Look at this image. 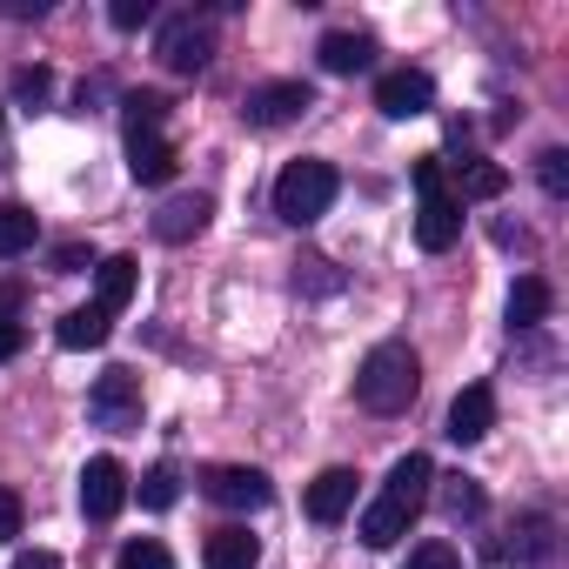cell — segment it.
<instances>
[{"label":"cell","mask_w":569,"mask_h":569,"mask_svg":"<svg viewBox=\"0 0 569 569\" xmlns=\"http://www.w3.org/2000/svg\"><path fill=\"white\" fill-rule=\"evenodd\" d=\"M416 389H422V362L409 342H376L356 369V402L369 416H402L416 402Z\"/></svg>","instance_id":"cell-1"},{"label":"cell","mask_w":569,"mask_h":569,"mask_svg":"<svg viewBox=\"0 0 569 569\" xmlns=\"http://www.w3.org/2000/svg\"><path fill=\"white\" fill-rule=\"evenodd\" d=\"M342 194V174L329 161H289L274 174V214L289 221V228H316Z\"/></svg>","instance_id":"cell-2"},{"label":"cell","mask_w":569,"mask_h":569,"mask_svg":"<svg viewBox=\"0 0 569 569\" xmlns=\"http://www.w3.org/2000/svg\"><path fill=\"white\" fill-rule=\"evenodd\" d=\"M208 54H214V28H208L201 14H168V21H161V34H154V61H161L168 74H201Z\"/></svg>","instance_id":"cell-3"},{"label":"cell","mask_w":569,"mask_h":569,"mask_svg":"<svg viewBox=\"0 0 569 569\" xmlns=\"http://www.w3.org/2000/svg\"><path fill=\"white\" fill-rule=\"evenodd\" d=\"M309 108H316V88H309V81H261V88L241 94V121H248V128H289V121H302Z\"/></svg>","instance_id":"cell-4"},{"label":"cell","mask_w":569,"mask_h":569,"mask_svg":"<svg viewBox=\"0 0 569 569\" xmlns=\"http://www.w3.org/2000/svg\"><path fill=\"white\" fill-rule=\"evenodd\" d=\"M88 416H94L101 429H114V436L141 429V376H134V369H108V376L88 389Z\"/></svg>","instance_id":"cell-5"},{"label":"cell","mask_w":569,"mask_h":569,"mask_svg":"<svg viewBox=\"0 0 569 569\" xmlns=\"http://www.w3.org/2000/svg\"><path fill=\"white\" fill-rule=\"evenodd\" d=\"M201 489H208L221 509H268V502H274V482H268L261 469H248V462H221V469H208Z\"/></svg>","instance_id":"cell-6"},{"label":"cell","mask_w":569,"mask_h":569,"mask_svg":"<svg viewBox=\"0 0 569 569\" xmlns=\"http://www.w3.org/2000/svg\"><path fill=\"white\" fill-rule=\"evenodd\" d=\"M376 108H382L389 121H416V114L436 108V81H429L422 68H396V74L376 81Z\"/></svg>","instance_id":"cell-7"},{"label":"cell","mask_w":569,"mask_h":569,"mask_svg":"<svg viewBox=\"0 0 569 569\" xmlns=\"http://www.w3.org/2000/svg\"><path fill=\"white\" fill-rule=\"evenodd\" d=\"M121 502H128V469L114 456H94L81 469V509H88V522H114Z\"/></svg>","instance_id":"cell-8"},{"label":"cell","mask_w":569,"mask_h":569,"mask_svg":"<svg viewBox=\"0 0 569 569\" xmlns=\"http://www.w3.org/2000/svg\"><path fill=\"white\" fill-rule=\"evenodd\" d=\"M208 221H214V201H208V194H174V201H161V214H154V241L181 248V241H194Z\"/></svg>","instance_id":"cell-9"},{"label":"cell","mask_w":569,"mask_h":569,"mask_svg":"<svg viewBox=\"0 0 569 569\" xmlns=\"http://www.w3.org/2000/svg\"><path fill=\"white\" fill-rule=\"evenodd\" d=\"M489 429H496V389L489 382H469L449 402V442H482Z\"/></svg>","instance_id":"cell-10"},{"label":"cell","mask_w":569,"mask_h":569,"mask_svg":"<svg viewBox=\"0 0 569 569\" xmlns=\"http://www.w3.org/2000/svg\"><path fill=\"white\" fill-rule=\"evenodd\" d=\"M429 489H436V462L429 456H396V469H389V482H382V496L396 502V509H409V516H422V502H429Z\"/></svg>","instance_id":"cell-11"},{"label":"cell","mask_w":569,"mask_h":569,"mask_svg":"<svg viewBox=\"0 0 569 569\" xmlns=\"http://www.w3.org/2000/svg\"><path fill=\"white\" fill-rule=\"evenodd\" d=\"M456 234H462V201L442 188V194H422V214H416V241L429 248V254H442V248H456Z\"/></svg>","instance_id":"cell-12"},{"label":"cell","mask_w":569,"mask_h":569,"mask_svg":"<svg viewBox=\"0 0 569 569\" xmlns=\"http://www.w3.org/2000/svg\"><path fill=\"white\" fill-rule=\"evenodd\" d=\"M302 509H309V522H342V516L356 509V469H322V476L309 482Z\"/></svg>","instance_id":"cell-13"},{"label":"cell","mask_w":569,"mask_h":569,"mask_svg":"<svg viewBox=\"0 0 569 569\" xmlns=\"http://www.w3.org/2000/svg\"><path fill=\"white\" fill-rule=\"evenodd\" d=\"M128 302H134V254H108V261H94V309L114 322Z\"/></svg>","instance_id":"cell-14"},{"label":"cell","mask_w":569,"mask_h":569,"mask_svg":"<svg viewBox=\"0 0 569 569\" xmlns=\"http://www.w3.org/2000/svg\"><path fill=\"white\" fill-rule=\"evenodd\" d=\"M128 174L141 188H168L174 181V148L168 134H128Z\"/></svg>","instance_id":"cell-15"},{"label":"cell","mask_w":569,"mask_h":569,"mask_svg":"<svg viewBox=\"0 0 569 569\" xmlns=\"http://www.w3.org/2000/svg\"><path fill=\"white\" fill-rule=\"evenodd\" d=\"M556 549H562V542H556V516H522V522H516V542H509L502 556L522 562V569H542V562H556Z\"/></svg>","instance_id":"cell-16"},{"label":"cell","mask_w":569,"mask_h":569,"mask_svg":"<svg viewBox=\"0 0 569 569\" xmlns=\"http://www.w3.org/2000/svg\"><path fill=\"white\" fill-rule=\"evenodd\" d=\"M322 68L329 74H362V68H376V41L369 34H356V28H336V34H322Z\"/></svg>","instance_id":"cell-17"},{"label":"cell","mask_w":569,"mask_h":569,"mask_svg":"<svg viewBox=\"0 0 569 569\" xmlns=\"http://www.w3.org/2000/svg\"><path fill=\"white\" fill-rule=\"evenodd\" d=\"M556 309V289L542 274H516V289H509V329H542Z\"/></svg>","instance_id":"cell-18"},{"label":"cell","mask_w":569,"mask_h":569,"mask_svg":"<svg viewBox=\"0 0 569 569\" xmlns=\"http://www.w3.org/2000/svg\"><path fill=\"white\" fill-rule=\"evenodd\" d=\"M254 562H261V542L248 529H214L201 549V569H254Z\"/></svg>","instance_id":"cell-19"},{"label":"cell","mask_w":569,"mask_h":569,"mask_svg":"<svg viewBox=\"0 0 569 569\" xmlns=\"http://www.w3.org/2000/svg\"><path fill=\"white\" fill-rule=\"evenodd\" d=\"M409 522H416L409 509H396L389 496H376V502L362 509V529H356V536H362L369 549H389V542H402V536H409Z\"/></svg>","instance_id":"cell-20"},{"label":"cell","mask_w":569,"mask_h":569,"mask_svg":"<svg viewBox=\"0 0 569 569\" xmlns=\"http://www.w3.org/2000/svg\"><path fill=\"white\" fill-rule=\"evenodd\" d=\"M108 336H114V322H108L101 309H74V316L54 322V342H61V349H101Z\"/></svg>","instance_id":"cell-21"},{"label":"cell","mask_w":569,"mask_h":569,"mask_svg":"<svg viewBox=\"0 0 569 569\" xmlns=\"http://www.w3.org/2000/svg\"><path fill=\"white\" fill-rule=\"evenodd\" d=\"M34 234H41L34 208H21V201H0V261L28 254V248H34Z\"/></svg>","instance_id":"cell-22"},{"label":"cell","mask_w":569,"mask_h":569,"mask_svg":"<svg viewBox=\"0 0 569 569\" xmlns=\"http://www.w3.org/2000/svg\"><path fill=\"white\" fill-rule=\"evenodd\" d=\"M161 121H168V94H154V88L128 94V134H161Z\"/></svg>","instance_id":"cell-23"},{"label":"cell","mask_w":569,"mask_h":569,"mask_svg":"<svg viewBox=\"0 0 569 569\" xmlns=\"http://www.w3.org/2000/svg\"><path fill=\"white\" fill-rule=\"evenodd\" d=\"M502 188H509V174H502L496 161H469V168H462V194H456V201H496Z\"/></svg>","instance_id":"cell-24"},{"label":"cell","mask_w":569,"mask_h":569,"mask_svg":"<svg viewBox=\"0 0 569 569\" xmlns=\"http://www.w3.org/2000/svg\"><path fill=\"white\" fill-rule=\"evenodd\" d=\"M174 496H181V476H174V462H154V469L141 476V509H174Z\"/></svg>","instance_id":"cell-25"},{"label":"cell","mask_w":569,"mask_h":569,"mask_svg":"<svg viewBox=\"0 0 569 569\" xmlns=\"http://www.w3.org/2000/svg\"><path fill=\"white\" fill-rule=\"evenodd\" d=\"M436 482H442V476H436ZM442 509H449L456 522H462V516H482V489H476L469 476H449V482H442Z\"/></svg>","instance_id":"cell-26"},{"label":"cell","mask_w":569,"mask_h":569,"mask_svg":"<svg viewBox=\"0 0 569 569\" xmlns=\"http://www.w3.org/2000/svg\"><path fill=\"white\" fill-rule=\"evenodd\" d=\"M536 181H542V194L562 201V194H569V154H562V148H542V154H536Z\"/></svg>","instance_id":"cell-27"},{"label":"cell","mask_w":569,"mask_h":569,"mask_svg":"<svg viewBox=\"0 0 569 569\" xmlns=\"http://www.w3.org/2000/svg\"><path fill=\"white\" fill-rule=\"evenodd\" d=\"M114 569H174V556H168L154 536H141V542H128V549L114 556Z\"/></svg>","instance_id":"cell-28"},{"label":"cell","mask_w":569,"mask_h":569,"mask_svg":"<svg viewBox=\"0 0 569 569\" xmlns=\"http://www.w3.org/2000/svg\"><path fill=\"white\" fill-rule=\"evenodd\" d=\"M108 21H114L121 34H134V28H148V21H154V0H114Z\"/></svg>","instance_id":"cell-29"},{"label":"cell","mask_w":569,"mask_h":569,"mask_svg":"<svg viewBox=\"0 0 569 569\" xmlns=\"http://www.w3.org/2000/svg\"><path fill=\"white\" fill-rule=\"evenodd\" d=\"M402 569H462V556H456L449 542H422V549H409Z\"/></svg>","instance_id":"cell-30"},{"label":"cell","mask_w":569,"mask_h":569,"mask_svg":"<svg viewBox=\"0 0 569 569\" xmlns=\"http://www.w3.org/2000/svg\"><path fill=\"white\" fill-rule=\"evenodd\" d=\"M54 94V74L48 68H21L14 74V101H48Z\"/></svg>","instance_id":"cell-31"},{"label":"cell","mask_w":569,"mask_h":569,"mask_svg":"<svg viewBox=\"0 0 569 569\" xmlns=\"http://www.w3.org/2000/svg\"><path fill=\"white\" fill-rule=\"evenodd\" d=\"M48 268H54V274H81V268H94V254H88V241H61V248L48 254Z\"/></svg>","instance_id":"cell-32"},{"label":"cell","mask_w":569,"mask_h":569,"mask_svg":"<svg viewBox=\"0 0 569 569\" xmlns=\"http://www.w3.org/2000/svg\"><path fill=\"white\" fill-rule=\"evenodd\" d=\"M21 536V496L14 489H0V549H8Z\"/></svg>","instance_id":"cell-33"},{"label":"cell","mask_w":569,"mask_h":569,"mask_svg":"<svg viewBox=\"0 0 569 569\" xmlns=\"http://www.w3.org/2000/svg\"><path fill=\"white\" fill-rule=\"evenodd\" d=\"M409 181H416V194H442V161H436V154H422V161L409 168Z\"/></svg>","instance_id":"cell-34"},{"label":"cell","mask_w":569,"mask_h":569,"mask_svg":"<svg viewBox=\"0 0 569 569\" xmlns=\"http://www.w3.org/2000/svg\"><path fill=\"white\" fill-rule=\"evenodd\" d=\"M21 349H28V329H21V322H8V316H0V362H14Z\"/></svg>","instance_id":"cell-35"},{"label":"cell","mask_w":569,"mask_h":569,"mask_svg":"<svg viewBox=\"0 0 569 569\" xmlns=\"http://www.w3.org/2000/svg\"><path fill=\"white\" fill-rule=\"evenodd\" d=\"M309 274H296V289H302V281H309V289H336V274H329V261L316 254V261H302Z\"/></svg>","instance_id":"cell-36"},{"label":"cell","mask_w":569,"mask_h":569,"mask_svg":"<svg viewBox=\"0 0 569 569\" xmlns=\"http://www.w3.org/2000/svg\"><path fill=\"white\" fill-rule=\"evenodd\" d=\"M14 569H61V556H54V549H21Z\"/></svg>","instance_id":"cell-37"},{"label":"cell","mask_w":569,"mask_h":569,"mask_svg":"<svg viewBox=\"0 0 569 569\" xmlns=\"http://www.w3.org/2000/svg\"><path fill=\"white\" fill-rule=\"evenodd\" d=\"M0 316L21 322V281H0Z\"/></svg>","instance_id":"cell-38"},{"label":"cell","mask_w":569,"mask_h":569,"mask_svg":"<svg viewBox=\"0 0 569 569\" xmlns=\"http://www.w3.org/2000/svg\"><path fill=\"white\" fill-rule=\"evenodd\" d=\"M8 14H14V21H41V14H48V0H8Z\"/></svg>","instance_id":"cell-39"},{"label":"cell","mask_w":569,"mask_h":569,"mask_svg":"<svg viewBox=\"0 0 569 569\" xmlns=\"http://www.w3.org/2000/svg\"><path fill=\"white\" fill-rule=\"evenodd\" d=\"M0 128H8V108H0Z\"/></svg>","instance_id":"cell-40"}]
</instances>
